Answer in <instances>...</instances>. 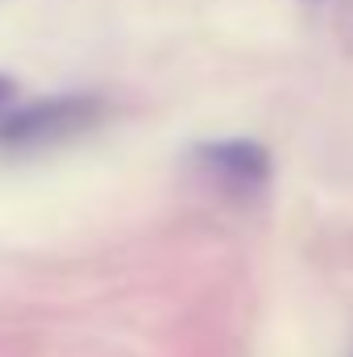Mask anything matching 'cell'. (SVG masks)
Returning <instances> with one entry per match:
<instances>
[{
  "label": "cell",
  "mask_w": 353,
  "mask_h": 357,
  "mask_svg": "<svg viewBox=\"0 0 353 357\" xmlns=\"http://www.w3.org/2000/svg\"><path fill=\"white\" fill-rule=\"evenodd\" d=\"M195 171L233 195H254L270 178V154L258 142H204L191 154Z\"/></svg>",
  "instance_id": "obj_1"
},
{
  "label": "cell",
  "mask_w": 353,
  "mask_h": 357,
  "mask_svg": "<svg viewBox=\"0 0 353 357\" xmlns=\"http://www.w3.org/2000/svg\"><path fill=\"white\" fill-rule=\"evenodd\" d=\"M8 91H13V88H8V79H4V75H0V104H4V100H8Z\"/></svg>",
  "instance_id": "obj_2"
}]
</instances>
